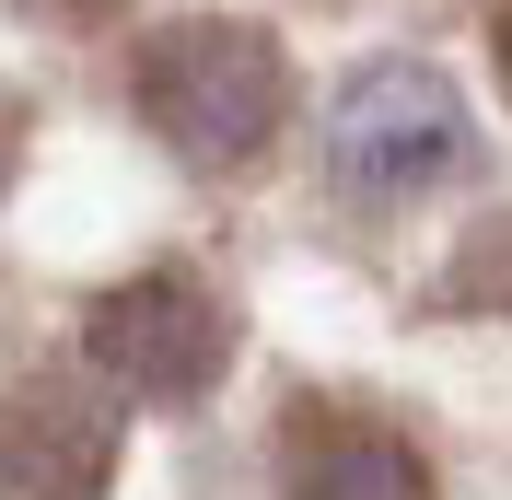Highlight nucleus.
<instances>
[{
  "label": "nucleus",
  "mask_w": 512,
  "mask_h": 500,
  "mask_svg": "<svg viewBox=\"0 0 512 500\" xmlns=\"http://www.w3.org/2000/svg\"><path fill=\"white\" fill-rule=\"evenodd\" d=\"M443 303L454 314H512V210H489L443 268Z\"/></svg>",
  "instance_id": "obj_6"
},
{
  "label": "nucleus",
  "mask_w": 512,
  "mask_h": 500,
  "mask_svg": "<svg viewBox=\"0 0 512 500\" xmlns=\"http://www.w3.org/2000/svg\"><path fill=\"white\" fill-rule=\"evenodd\" d=\"M501 82H512V12H501Z\"/></svg>",
  "instance_id": "obj_9"
},
{
  "label": "nucleus",
  "mask_w": 512,
  "mask_h": 500,
  "mask_svg": "<svg viewBox=\"0 0 512 500\" xmlns=\"http://www.w3.org/2000/svg\"><path fill=\"white\" fill-rule=\"evenodd\" d=\"M280 500H431L408 431H384L361 407H291L280 419Z\"/></svg>",
  "instance_id": "obj_5"
},
{
  "label": "nucleus",
  "mask_w": 512,
  "mask_h": 500,
  "mask_svg": "<svg viewBox=\"0 0 512 500\" xmlns=\"http://www.w3.org/2000/svg\"><path fill=\"white\" fill-rule=\"evenodd\" d=\"M24 140H35V117H24V94H12V82H0V175L24 163Z\"/></svg>",
  "instance_id": "obj_7"
},
{
  "label": "nucleus",
  "mask_w": 512,
  "mask_h": 500,
  "mask_svg": "<svg viewBox=\"0 0 512 500\" xmlns=\"http://www.w3.org/2000/svg\"><path fill=\"white\" fill-rule=\"evenodd\" d=\"M326 163L361 198H419L466 163V105L431 59H361L326 105Z\"/></svg>",
  "instance_id": "obj_2"
},
{
  "label": "nucleus",
  "mask_w": 512,
  "mask_h": 500,
  "mask_svg": "<svg viewBox=\"0 0 512 500\" xmlns=\"http://www.w3.org/2000/svg\"><path fill=\"white\" fill-rule=\"evenodd\" d=\"M82 349H94V373L117 384V396L187 407V396H210V384H222L233 326H222V303H210L187 268H140V280H117L94 314H82Z\"/></svg>",
  "instance_id": "obj_3"
},
{
  "label": "nucleus",
  "mask_w": 512,
  "mask_h": 500,
  "mask_svg": "<svg viewBox=\"0 0 512 500\" xmlns=\"http://www.w3.org/2000/svg\"><path fill=\"white\" fill-rule=\"evenodd\" d=\"M117 407L94 384H12L0 396V489L12 500H105Z\"/></svg>",
  "instance_id": "obj_4"
},
{
  "label": "nucleus",
  "mask_w": 512,
  "mask_h": 500,
  "mask_svg": "<svg viewBox=\"0 0 512 500\" xmlns=\"http://www.w3.org/2000/svg\"><path fill=\"white\" fill-rule=\"evenodd\" d=\"M24 12H47V24H105L117 0H24Z\"/></svg>",
  "instance_id": "obj_8"
},
{
  "label": "nucleus",
  "mask_w": 512,
  "mask_h": 500,
  "mask_svg": "<svg viewBox=\"0 0 512 500\" xmlns=\"http://www.w3.org/2000/svg\"><path fill=\"white\" fill-rule=\"evenodd\" d=\"M128 94L152 117V140H175L187 163H256L280 140V105H291V70L268 47V24H233V12H187L163 24L128 70Z\"/></svg>",
  "instance_id": "obj_1"
}]
</instances>
